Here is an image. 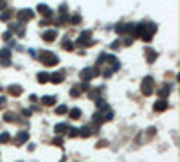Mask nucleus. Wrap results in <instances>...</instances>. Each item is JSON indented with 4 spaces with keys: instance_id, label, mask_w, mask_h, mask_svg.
Wrapping results in <instances>:
<instances>
[{
    "instance_id": "1",
    "label": "nucleus",
    "mask_w": 180,
    "mask_h": 162,
    "mask_svg": "<svg viewBox=\"0 0 180 162\" xmlns=\"http://www.w3.org/2000/svg\"><path fill=\"white\" fill-rule=\"evenodd\" d=\"M40 61L43 63L45 67H56V65H58V56L52 54V52H49V50H43L40 54Z\"/></svg>"
},
{
    "instance_id": "2",
    "label": "nucleus",
    "mask_w": 180,
    "mask_h": 162,
    "mask_svg": "<svg viewBox=\"0 0 180 162\" xmlns=\"http://www.w3.org/2000/svg\"><path fill=\"white\" fill-rule=\"evenodd\" d=\"M94 76H97V70L94 69V67H88V69H83L81 70V74H79V78L83 79V81H90Z\"/></svg>"
},
{
    "instance_id": "3",
    "label": "nucleus",
    "mask_w": 180,
    "mask_h": 162,
    "mask_svg": "<svg viewBox=\"0 0 180 162\" xmlns=\"http://www.w3.org/2000/svg\"><path fill=\"white\" fill-rule=\"evenodd\" d=\"M141 90L144 95H150L151 90H153V79L151 78H144L142 79V85H141Z\"/></svg>"
},
{
    "instance_id": "4",
    "label": "nucleus",
    "mask_w": 180,
    "mask_h": 162,
    "mask_svg": "<svg viewBox=\"0 0 180 162\" xmlns=\"http://www.w3.org/2000/svg\"><path fill=\"white\" fill-rule=\"evenodd\" d=\"M34 16V11H31V9H22V11H18V18L20 22H27Z\"/></svg>"
},
{
    "instance_id": "5",
    "label": "nucleus",
    "mask_w": 180,
    "mask_h": 162,
    "mask_svg": "<svg viewBox=\"0 0 180 162\" xmlns=\"http://www.w3.org/2000/svg\"><path fill=\"white\" fill-rule=\"evenodd\" d=\"M56 29H49V31H45L43 34H41V38H43V41H54L56 40Z\"/></svg>"
},
{
    "instance_id": "6",
    "label": "nucleus",
    "mask_w": 180,
    "mask_h": 162,
    "mask_svg": "<svg viewBox=\"0 0 180 162\" xmlns=\"http://www.w3.org/2000/svg\"><path fill=\"white\" fill-rule=\"evenodd\" d=\"M90 43H92V40H90V32L85 31L83 34L79 36V40H78V45H90Z\"/></svg>"
},
{
    "instance_id": "7",
    "label": "nucleus",
    "mask_w": 180,
    "mask_h": 162,
    "mask_svg": "<svg viewBox=\"0 0 180 162\" xmlns=\"http://www.w3.org/2000/svg\"><path fill=\"white\" fill-rule=\"evenodd\" d=\"M36 11H38V13H41V15H45V16H49V18L52 16V13H50V7H47L45 4H40Z\"/></svg>"
},
{
    "instance_id": "8",
    "label": "nucleus",
    "mask_w": 180,
    "mask_h": 162,
    "mask_svg": "<svg viewBox=\"0 0 180 162\" xmlns=\"http://www.w3.org/2000/svg\"><path fill=\"white\" fill-rule=\"evenodd\" d=\"M7 92L11 95H20V94H22V86H20V85H11L7 88Z\"/></svg>"
},
{
    "instance_id": "9",
    "label": "nucleus",
    "mask_w": 180,
    "mask_h": 162,
    "mask_svg": "<svg viewBox=\"0 0 180 162\" xmlns=\"http://www.w3.org/2000/svg\"><path fill=\"white\" fill-rule=\"evenodd\" d=\"M63 76H65V72H63V70H61V72H56V74L50 76L49 81H52V83H61V81H63Z\"/></svg>"
},
{
    "instance_id": "10",
    "label": "nucleus",
    "mask_w": 180,
    "mask_h": 162,
    "mask_svg": "<svg viewBox=\"0 0 180 162\" xmlns=\"http://www.w3.org/2000/svg\"><path fill=\"white\" fill-rule=\"evenodd\" d=\"M27 140H29V133L27 132H20L18 137H16V144H24V142H27Z\"/></svg>"
},
{
    "instance_id": "11",
    "label": "nucleus",
    "mask_w": 180,
    "mask_h": 162,
    "mask_svg": "<svg viewBox=\"0 0 180 162\" xmlns=\"http://www.w3.org/2000/svg\"><path fill=\"white\" fill-rule=\"evenodd\" d=\"M166 108H167V101H164V99H160V101L155 103V110H157V112H164Z\"/></svg>"
},
{
    "instance_id": "12",
    "label": "nucleus",
    "mask_w": 180,
    "mask_h": 162,
    "mask_svg": "<svg viewBox=\"0 0 180 162\" xmlns=\"http://www.w3.org/2000/svg\"><path fill=\"white\" fill-rule=\"evenodd\" d=\"M41 103H43L45 106H52V104L56 103V97H54V95H45L43 99H41Z\"/></svg>"
},
{
    "instance_id": "13",
    "label": "nucleus",
    "mask_w": 180,
    "mask_h": 162,
    "mask_svg": "<svg viewBox=\"0 0 180 162\" xmlns=\"http://www.w3.org/2000/svg\"><path fill=\"white\" fill-rule=\"evenodd\" d=\"M169 90H171V86L166 85V86H162V88L158 90V95H160V97H167V95H169Z\"/></svg>"
},
{
    "instance_id": "14",
    "label": "nucleus",
    "mask_w": 180,
    "mask_h": 162,
    "mask_svg": "<svg viewBox=\"0 0 180 162\" xmlns=\"http://www.w3.org/2000/svg\"><path fill=\"white\" fill-rule=\"evenodd\" d=\"M49 79H50V76H49L47 72H40V74H38V81H40V83H47Z\"/></svg>"
},
{
    "instance_id": "15",
    "label": "nucleus",
    "mask_w": 180,
    "mask_h": 162,
    "mask_svg": "<svg viewBox=\"0 0 180 162\" xmlns=\"http://www.w3.org/2000/svg\"><path fill=\"white\" fill-rule=\"evenodd\" d=\"M78 135H81V137H88V135H90V128H88V126H83L81 130H78Z\"/></svg>"
},
{
    "instance_id": "16",
    "label": "nucleus",
    "mask_w": 180,
    "mask_h": 162,
    "mask_svg": "<svg viewBox=\"0 0 180 162\" xmlns=\"http://www.w3.org/2000/svg\"><path fill=\"white\" fill-rule=\"evenodd\" d=\"M146 58H148V61H150V63H151V61H155V60H157V52L148 50V52H146Z\"/></svg>"
},
{
    "instance_id": "17",
    "label": "nucleus",
    "mask_w": 180,
    "mask_h": 162,
    "mask_svg": "<svg viewBox=\"0 0 180 162\" xmlns=\"http://www.w3.org/2000/svg\"><path fill=\"white\" fill-rule=\"evenodd\" d=\"M67 128H69L67 124H63V123H61V124H56L54 132H56V133H61V132H67Z\"/></svg>"
},
{
    "instance_id": "18",
    "label": "nucleus",
    "mask_w": 180,
    "mask_h": 162,
    "mask_svg": "<svg viewBox=\"0 0 180 162\" xmlns=\"http://www.w3.org/2000/svg\"><path fill=\"white\" fill-rule=\"evenodd\" d=\"M9 56H11V50H9V49H2V50H0V58H2V60H9Z\"/></svg>"
},
{
    "instance_id": "19",
    "label": "nucleus",
    "mask_w": 180,
    "mask_h": 162,
    "mask_svg": "<svg viewBox=\"0 0 180 162\" xmlns=\"http://www.w3.org/2000/svg\"><path fill=\"white\" fill-rule=\"evenodd\" d=\"M9 140H11V135H9V133H2V135H0V144H6V142H9Z\"/></svg>"
},
{
    "instance_id": "20",
    "label": "nucleus",
    "mask_w": 180,
    "mask_h": 162,
    "mask_svg": "<svg viewBox=\"0 0 180 162\" xmlns=\"http://www.w3.org/2000/svg\"><path fill=\"white\" fill-rule=\"evenodd\" d=\"M81 115V112H79V108H74V110H70V119H78Z\"/></svg>"
},
{
    "instance_id": "21",
    "label": "nucleus",
    "mask_w": 180,
    "mask_h": 162,
    "mask_svg": "<svg viewBox=\"0 0 180 162\" xmlns=\"http://www.w3.org/2000/svg\"><path fill=\"white\" fill-rule=\"evenodd\" d=\"M67 110H69L67 106H58V108H56V114H58V115H63V114H67Z\"/></svg>"
},
{
    "instance_id": "22",
    "label": "nucleus",
    "mask_w": 180,
    "mask_h": 162,
    "mask_svg": "<svg viewBox=\"0 0 180 162\" xmlns=\"http://www.w3.org/2000/svg\"><path fill=\"white\" fill-rule=\"evenodd\" d=\"M63 49L72 50V41H70V40H63Z\"/></svg>"
},
{
    "instance_id": "23",
    "label": "nucleus",
    "mask_w": 180,
    "mask_h": 162,
    "mask_svg": "<svg viewBox=\"0 0 180 162\" xmlns=\"http://www.w3.org/2000/svg\"><path fill=\"white\" fill-rule=\"evenodd\" d=\"M79 94H81V90H79V88H78V86H74V88H72V90H70V95H72V97H78V95H79Z\"/></svg>"
},
{
    "instance_id": "24",
    "label": "nucleus",
    "mask_w": 180,
    "mask_h": 162,
    "mask_svg": "<svg viewBox=\"0 0 180 162\" xmlns=\"http://www.w3.org/2000/svg\"><path fill=\"white\" fill-rule=\"evenodd\" d=\"M9 16H11V13L7 11V13H2V15H0V20H2V22H7V20H9Z\"/></svg>"
},
{
    "instance_id": "25",
    "label": "nucleus",
    "mask_w": 180,
    "mask_h": 162,
    "mask_svg": "<svg viewBox=\"0 0 180 162\" xmlns=\"http://www.w3.org/2000/svg\"><path fill=\"white\" fill-rule=\"evenodd\" d=\"M13 119H15V115H13V114H4V121L13 123Z\"/></svg>"
},
{
    "instance_id": "26",
    "label": "nucleus",
    "mask_w": 180,
    "mask_h": 162,
    "mask_svg": "<svg viewBox=\"0 0 180 162\" xmlns=\"http://www.w3.org/2000/svg\"><path fill=\"white\" fill-rule=\"evenodd\" d=\"M67 130H69V135L70 137H76L78 135V128H67Z\"/></svg>"
},
{
    "instance_id": "27",
    "label": "nucleus",
    "mask_w": 180,
    "mask_h": 162,
    "mask_svg": "<svg viewBox=\"0 0 180 162\" xmlns=\"http://www.w3.org/2000/svg\"><path fill=\"white\" fill-rule=\"evenodd\" d=\"M79 22H81V18L76 15V16H72V24H79Z\"/></svg>"
},
{
    "instance_id": "28",
    "label": "nucleus",
    "mask_w": 180,
    "mask_h": 162,
    "mask_svg": "<svg viewBox=\"0 0 180 162\" xmlns=\"http://www.w3.org/2000/svg\"><path fill=\"white\" fill-rule=\"evenodd\" d=\"M4 104H6V97H4V95H0V108H2Z\"/></svg>"
},
{
    "instance_id": "29",
    "label": "nucleus",
    "mask_w": 180,
    "mask_h": 162,
    "mask_svg": "<svg viewBox=\"0 0 180 162\" xmlns=\"http://www.w3.org/2000/svg\"><path fill=\"white\" fill-rule=\"evenodd\" d=\"M52 142H54V144H58V146H60V144H61V137H56L54 140H52Z\"/></svg>"
},
{
    "instance_id": "30",
    "label": "nucleus",
    "mask_w": 180,
    "mask_h": 162,
    "mask_svg": "<svg viewBox=\"0 0 180 162\" xmlns=\"http://www.w3.org/2000/svg\"><path fill=\"white\" fill-rule=\"evenodd\" d=\"M11 38V32H4V40H9Z\"/></svg>"
},
{
    "instance_id": "31",
    "label": "nucleus",
    "mask_w": 180,
    "mask_h": 162,
    "mask_svg": "<svg viewBox=\"0 0 180 162\" xmlns=\"http://www.w3.org/2000/svg\"><path fill=\"white\" fill-rule=\"evenodd\" d=\"M106 144H108V142H106V140H101V142H99L97 146H99V148H103V146H106Z\"/></svg>"
},
{
    "instance_id": "32",
    "label": "nucleus",
    "mask_w": 180,
    "mask_h": 162,
    "mask_svg": "<svg viewBox=\"0 0 180 162\" xmlns=\"http://www.w3.org/2000/svg\"><path fill=\"white\" fill-rule=\"evenodd\" d=\"M6 7V0H0V9H4Z\"/></svg>"
}]
</instances>
